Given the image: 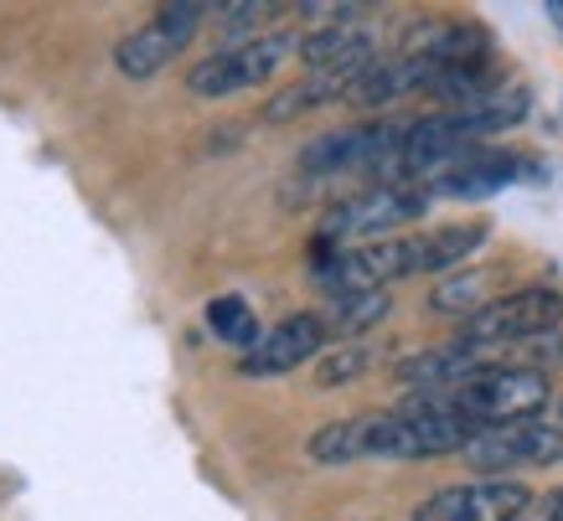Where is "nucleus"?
Instances as JSON below:
<instances>
[{
  "label": "nucleus",
  "mask_w": 563,
  "mask_h": 521,
  "mask_svg": "<svg viewBox=\"0 0 563 521\" xmlns=\"http://www.w3.org/2000/svg\"><path fill=\"white\" fill-rule=\"evenodd\" d=\"M409 274H419V237H377L352 248L316 243V258H310V285L325 289L331 300L388 289L393 279H409Z\"/></svg>",
  "instance_id": "1"
},
{
  "label": "nucleus",
  "mask_w": 563,
  "mask_h": 521,
  "mask_svg": "<svg viewBox=\"0 0 563 521\" xmlns=\"http://www.w3.org/2000/svg\"><path fill=\"white\" fill-rule=\"evenodd\" d=\"M450 403L476 429H507V423H532L543 408H553V383L543 367H486L455 387Z\"/></svg>",
  "instance_id": "2"
},
{
  "label": "nucleus",
  "mask_w": 563,
  "mask_h": 521,
  "mask_svg": "<svg viewBox=\"0 0 563 521\" xmlns=\"http://www.w3.org/2000/svg\"><path fill=\"white\" fill-rule=\"evenodd\" d=\"M563 320V295L559 289H517V295H501L486 310H476L471 320H461V346L471 352H512V346H528L538 336H553Z\"/></svg>",
  "instance_id": "3"
},
{
  "label": "nucleus",
  "mask_w": 563,
  "mask_h": 521,
  "mask_svg": "<svg viewBox=\"0 0 563 521\" xmlns=\"http://www.w3.org/2000/svg\"><path fill=\"white\" fill-rule=\"evenodd\" d=\"M424 212H429V186H373V191L346 197V202L331 207L321 218L316 243H325V248H352V237L377 243V237L419 222Z\"/></svg>",
  "instance_id": "4"
},
{
  "label": "nucleus",
  "mask_w": 563,
  "mask_h": 521,
  "mask_svg": "<svg viewBox=\"0 0 563 521\" xmlns=\"http://www.w3.org/2000/svg\"><path fill=\"white\" fill-rule=\"evenodd\" d=\"M295 52H300V42H295L290 32H264V36H254V42H243V47L202 57V63L187 73V88L197 99H228V93H243V88L264 84Z\"/></svg>",
  "instance_id": "5"
},
{
  "label": "nucleus",
  "mask_w": 563,
  "mask_h": 521,
  "mask_svg": "<svg viewBox=\"0 0 563 521\" xmlns=\"http://www.w3.org/2000/svg\"><path fill=\"white\" fill-rule=\"evenodd\" d=\"M563 459V429L559 423H507V429H481L465 444V465L476 475H512L538 470V465H559Z\"/></svg>",
  "instance_id": "6"
},
{
  "label": "nucleus",
  "mask_w": 563,
  "mask_h": 521,
  "mask_svg": "<svg viewBox=\"0 0 563 521\" xmlns=\"http://www.w3.org/2000/svg\"><path fill=\"white\" fill-rule=\"evenodd\" d=\"M532 506V490L517 475H476L465 486H444L413 506V521H517Z\"/></svg>",
  "instance_id": "7"
},
{
  "label": "nucleus",
  "mask_w": 563,
  "mask_h": 521,
  "mask_svg": "<svg viewBox=\"0 0 563 521\" xmlns=\"http://www.w3.org/2000/svg\"><path fill=\"white\" fill-rule=\"evenodd\" d=\"M409 135V124H346V130H331V135L310 140L300 151V166L310 176H336V170H377Z\"/></svg>",
  "instance_id": "8"
},
{
  "label": "nucleus",
  "mask_w": 563,
  "mask_h": 521,
  "mask_svg": "<svg viewBox=\"0 0 563 521\" xmlns=\"http://www.w3.org/2000/svg\"><path fill=\"white\" fill-rule=\"evenodd\" d=\"M325 336H331V331H325V315H316V310H300V315L279 320L269 336L258 341L254 352L239 362V372H243V377H285V372L306 367L310 356H321Z\"/></svg>",
  "instance_id": "9"
},
{
  "label": "nucleus",
  "mask_w": 563,
  "mask_h": 521,
  "mask_svg": "<svg viewBox=\"0 0 563 521\" xmlns=\"http://www.w3.org/2000/svg\"><path fill=\"white\" fill-rule=\"evenodd\" d=\"M300 63H306L310 73H367L377 63V36H373V26H362V21L316 26V32L300 42Z\"/></svg>",
  "instance_id": "10"
},
{
  "label": "nucleus",
  "mask_w": 563,
  "mask_h": 521,
  "mask_svg": "<svg viewBox=\"0 0 563 521\" xmlns=\"http://www.w3.org/2000/svg\"><path fill=\"white\" fill-rule=\"evenodd\" d=\"M517 155L507 151H465L461 160L450 170H440L429 186V197H461V202H471V197H492V191H501L507 181H517Z\"/></svg>",
  "instance_id": "11"
},
{
  "label": "nucleus",
  "mask_w": 563,
  "mask_h": 521,
  "mask_svg": "<svg viewBox=\"0 0 563 521\" xmlns=\"http://www.w3.org/2000/svg\"><path fill=\"white\" fill-rule=\"evenodd\" d=\"M440 73H444L440 63L404 52V57H393V63H373V68L362 73L357 88H352V103H357V109H377V103H393V99H404V93H429Z\"/></svg>",
  "instance_id": "12"
},
{
  "label": "nucleus",
  "mask_w": 563,
  "mask_h": 521,
  "mask_svg": "<svg viewBox=\"0 0 563 521\" xmlns=\"http://www.w3.org/2000/svg\"><path fill=\"white\" fill-rule=\"evenodd\" d=\"M362 73H306L300 84L279 88L269 103H264V119L269 124H285L295 114H310V109H325V103L336 99H352V88H357Z\"/></svg>",
  "instance_id": "13"
},
{
  "label": "nucleus",
  "mask_w": 563,
  "mask_h": 521,
  "mask_svg": "<svg viewBox=\"0 0 563 521\" xmlns=\"http://www.w3.org/2000/svg\"><path fill=\"white\" fill-rule=\"evenodd\" d=\"M486 243V222H465V228H440V233L419 237V274H450L461 269V258Z\"/></svg>",
  "instance_id": "14"
},
{
  "label": "nucleus",
  "mask_w": 563,
  "mask_h": 521,
  "mask_svg": "<svg viewBox=\"0 0 563 521\" xmlns=\"http://www.w3.org/2000/svg\"><path fill=\"white\" fill-rule=\"evenodd\" d=\"M393 310V295L388 289H367V295H342V300H331V310H325V331L336 341H357L362 331H373V325H383Z\"/></svg>",
  "instance_id": "15"
},
{
  "label": "nucleus",
  "mask_w": 563,
  "mask_h": 521,
  "mask_svg": "<svg viewBox=\"0 0 563 521\" xmlns=\"http://www.w3.org/2000/svg\"><path fill=\"white\" fill-rule=\"evenodd\" d=\"M176 52H181V47H176L172 36H166V32H161V26L151 21V26H140V32L124 36L120 52H114V63H120L124 78H155V73L166 68Z\"/></svg>",
  "instance_id": "16"
},
{
  "label": "nucleus",
  "mask_w": 563,
  "mask_h": 521,
  "mask_svg": "<svg viewBox=\"0 0 563 521\" xmlns=\"http://www.w3.org/2000/svg\"><path fill=\"white\" fill-rule=\"evenodd\" d=\"M486 289H492V274L481 269H465V274H450L440 285L429 289V310H440V315H455V320H471L476 310H486Z\"/></svg>",
  "instance_id": "17"
},
{
  "label": "nucleus",
  "mask_w": 563,
  "mask_h": 521,
  "mask_svg": "<svg viewBox=\"0 0 563 521\" xmlns=\"http://www.w3.org/2000/svg\"><path fill=\"white\" fill-rule=\"evenodd\" d=\"M207 331L218 341H228V346H249V352L264 341L258 336L254 310H249V300H239V295H218V300L207 304Z\"/></svg>",
  "instance_id": "18"
},
{
  "label": "nucleus",
  "mask_w": 563,
  "mask_h": 521,
  "mask_svg": "<svg viewBox=\"0 0 563 521\" xmlns=\"http://www.w3.org/2000/svg\"><path fill=\"white\" fill-rule=\"evenodd\" d=\"M285 11H290V5H279V0H233V5H212V16H218L222 36H228L233 47L264 36L258 26H264L269 16H285Z\"/></svg>",
  "instance_id": "19"
},
{
  "label": "nucleus",
  "mask_w": 563,
  "mask_h": 521,
  "mask_svg": "<svg viewBox=\"0 0 563 521\" xmlns=\"http://www.w3.org/2000/svg\"><path fill=\"white\" fill-rule=\"evenodd\" d=\"M373 362H377L373 346H362V341H346V346H336V352H331L321 367H316V383H321V387L357 383L362 372H373Z\"/></svg>",
  "instance_id": "20"
},
{
  "label": "nucleus",
  "mask_w": 563,
  "mask_h": 521,
  "mask_svg": "<svg viewBox=\"0 0 563 521\" xmlns=\"http://www.w3.org/2000/svg\"><path fill=\"white\" fill-rule=\"evenodd\" d=\"M212 16V5H202V0H176V5H161V16H155V26L172 36L176 47H187L191 36L202 32V21Z\"/></svg>",
  "instance_id": "21"
},
{
  "label": "nucleus",
  "mask_w": 563,
  "mask_h": 521,
  "mask_svg": "<svg viewBox=\"0 0 563 521\" xmlns=\"http://www.w3.org/2000/svg\"><path fill=\"white\" fill-rule=\"evenodd\" d=\"M295 16L321 21V26H346V21L367 16V5H346V0H306V5H295Z\"/></svg>",
  "instance_id": "22"
},
{
  "label": "nucleus",
  "mask_w": 563,
  "mask_h": 521,
  "mask_svg": "<svg viewBox=\"0 0 563 521\" xmlns=\"http://www.w3.org/2000/svg\"><path fill=\"white\" fill-rule=\"evenodd\" d=\"M543 521H563V490H559V496H548V506H543Z\"/></svg>",
  "instance_id": "23"
},
{
  "label": "nucleus",
  "mask_w": 563,
  "mask_h": 521,
  "mask_svg": "<svg viewBox=\"0 0 563 521\" xmlns=\"http://www.w3.org/2000/svg\"><path fill=\"white\" fill-rule=\"evenodd\" d=\"M548 21H553V26H563V0H553V5H548Z\"/></svg>",
  "instance_id": "24"
},
{
  "label": "nucleus",
  "mask_w": 563,
  "mask_h": 521,
  "mask_svg": "<svg viewBox=\"0 0 563 521\" xmlns=\"http://www.w3.org/2000/svg\"><path fill=\"white\" fill-rule=\"evenodd\" d=\"M553 423H559V429H563V398H559V403H553Z\"/></svg>",
  "instance_id": "25"
}]
</instances>
